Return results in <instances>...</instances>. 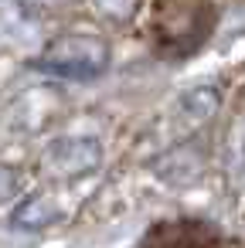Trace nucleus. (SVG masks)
I'll list each match as a JSON object with an SVG mask.
<instances>
[{
  "label": "nucleus",
  "mask_w": 245,
  "mask_h": 248,
  "mask_svg": "<svg viewBox=\"0 0 245 248\" xmlns=\"http://www.w3.org/2000/svg\"><path fill=\"white\" fill-rule=\"evenodd\" d=\"M24 7H62V4H68V0H21Z\"/></svg>",
  "instance_id": "423d86ee"
},
{
  "label": "nucleus",
  "mask_w": 245,
  "mask_h": 248,
  "mask_svg": "<svg viewBox=\"0 0 245 248\" xmlns=\"http://www.w3.org/2000/svg\"><path fill=\"white\" fill-rule=\"evenodd\" d=\"M58 217V207H55V201H48V197H34V201H28L21 211H17V224H24V228H45V224H51Z\"/></svg>",
  "instance_id": "20e7f679"
},
{
  "label": "nucleus",
  "mask_w": 245,
  "mask_h": 248,
  "mask_svg": "<svg viewBox=\"0 0 245 248\" xmlns=\"http://www.w3.org/2000/svg\"><path fill=\"white\" fill-rule=\"evenodd\" d=\"M214 109H218V92H214V89H191V92L180 99V112H184L191 123H204Z\"/></svg>",
  "instance_id": "7ed1b4c3"
},
{
  "label": "nucleus",
  "mask_w": 245,
  "mask_h": 248,
  "mask_svg": "<svg viewBox=\"0 0 245 248\" xmlns=\"http://www.w3.org/2000/svg\"><path fill=\"white\" fill-rule=\"evenodd\" d=\"M106 62H109V48L102 38L92 34H62L41 55V68L65 78H96L106 68Z\"/></svg>",
  "instance_id": "f257e3e1"
},
{
  "label": "nucleus",
  "mask_w": 245,
  "mask_h": 248,
  "mask_svg": "<svg viewBox=\"0 0 245 248\" xmlns=\"http://www.w3.org/2000/svg\"><path fill=\"white\" fill-rule=\"evenodd\" d=\"M96 7H99V14H106L113 21H126L136 7V0H96Z\"/></svg>",
  "instance_id": "39448f33"
},
{
  "label": "nucleus",
  "mask_w": 245,
  "mask_h": 248,
  "mask_svg": "<svg viewBox=\"0 0 245 248\" xmlns=\"http://www.w3.org/2000/svg\"><path fill=\"white\" fill-rule=\"evenodd\" d=\"M102 150L96 140H55L45 153V163L58 173H89L92 167H99Z\"/></svg>",
  "instance_id": "f03ea898"
}]
</instances>
